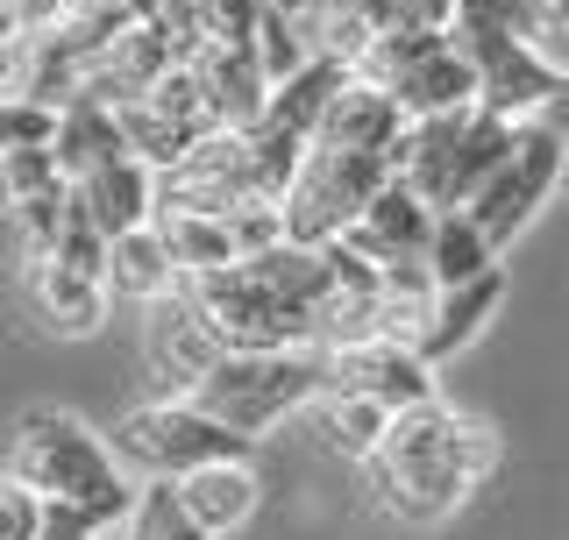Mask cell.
<instances>
[{
	"mask_svg": "<svg viewBox=\"0 0 569 540\" xmlns=\"http://www.w3.org/2000/svg\"><path fill=\"white\" fill-rule=\"evenodd\" d=\"M370 491L406 527H435V519H449L477 491L470 462H462V412L441 406V391L391 412L385 441L370 448Z\"/></svg>",
	"mask_w": 569,
	"mask_h": 540,
	"instance_id": "cell-1",
	"label": "cell"
},
{
	"mask_svg": "<svg viewBox=\"0 0 569 540\" xmlns=\"http://www.w3.org/2000/svg\"><path fill=\"white\" fill-rule=\"evenodd\" d=\"M8 470L29 483L36 498H79V506L107 512L121 527L136 506V483H129V462L114 456V441L93 434L79 412H58V406H36L14 420V456Z\"/></svg>",
	"mask_w": 569,
	"mask_h": 540,
	"instance_id": "cell-2",
	"label": "cell"
},
{
	"mask_svg": "<svg viewBox=\"0 0 569 540\" xmlns=\"http://www.w3.org/2000/svg\"><path fill=\"white\" fill-rule=\"evenodd\" d=\"M320 391H328V349H320V341H292V349H221V363H213L186 399L207 406L221 427L263 441L278 420H292L299 406H313Z\"/></svg>",
	"mask_w": 569,
	"mask_h": 540,
	"instance_id": "cell-3",
	"label": "cell"
},
{
	"mask_svg": "<svg viewBox=\"0 0 569 540\" xmlns=\"http://www.w3.org/2000/svg\"><path fill=\"white\" fill-rule=\"evenodd\" d=\"M391 178V157L385 150H342V142H307L299 150L292 178L278 192V213H284V236L292 242H335L349 236V221L363 213V200Z\"/></svg>",
	"mask_w": 569,
	"mask_h": 540,
	"instance_id": "cell-4",
	"label": "cell"
},
{
	"mask_svg": "<svg viewBox=\"0 0 569 540\" xmlns=\"http://www.w3.org/2000/svg\"><path fill=\"white\" fill-rule=\"evenodd\" d=\"M114 456L142 477H186V470L221 462V456H257V441L236 434V427H221L207 406H192L186 391H171V399H157V406H136L129 420L114 427Z\"/></svg>",
	"mask_w": 569,
	"mask_h": 540,
	"instance_id": "cell-5",
	"label": "cell"
},
{
	"mask_svg": "<svg viewBox=\"0 0 569 540\" xmlns=\"http://www.w3.org/2000/svg\"><path fill=\"white\" fill-rule=\"evenodd\" d=\"M562 164H569L562 142L548 136V129H533V121H520V142H512V157L470 192V200H462V213L485 228L491 249H506V242L533 221V213L548 207V192H562Z\"/></svg>",
	"mask_w": 569,
	"mask_h": 540,
	"instance_id": "cell-6",
	"label": "cell"
},
{
	"mask_svg": "<svg viewBox=\"0 0 569 540\" xmlns=\"http://www.w3.org/2000/svg\"><path fill=\"white\" fill-rule=\"evenodd\" d=\"M186 292L200 299V313L213 320L221 349H292V341H313L307 313H292V306H284L242 257L221 263V270H200V278H186Z\"/></svg>",
	"mask_w": 569,
	"mask_h": 540,
	"instance_id": "cell-7",
	"label": "cell"
},
{
	"mask_svg": "<svg viewBox=\"0 0 569 540\" xmlns=\"http://www.w3.org/2000/svg\"><path fill=\"white\" fill-rule=\"evenodd\" d=\"M142 356L164 377V391H192L221 363V334H213V320L200 313V299L186 292V278H178L171 292L142 299Z\"/></svg>",
	"mask_w": 569,
	"mask_h": 540,
	"instance_id": "cell-8",
	"label": "cell"
},
{
	"mask_svg": "<svg viewBox=\"0 0 569 540\" xmlns=\"http://www.w3.org/2000/svg\"><path fill=\"white\" fill-rule=\"evenodd\" d=\"M456 50L477 64V107L506 121H527L556 86V58L527 36H456Z\"/></svg>",
	"mask_w": 569,
	"mask_h": 540,
	"instance_id": "cell-9",
	"label": "cell"
},
{
	"mask_svg": "<svg viewBox=\"0 0 569 540\" xmlns=\"http://www.w3.org/2000/svg\"><path fill=\"white\" fill-rule=\"evenodd\" d=\"M328 391H363V399H378L385 412H406V406L435 399V370H427L406 341L356 334V341H335L328 349Z\"/></svg>",
	"mask_w": 569,
	"mask_h": 540,
	"instance_id": "cell-10",
	"label": "cell"
},
{
	"mask_svg": "<svg viewBox=\"0 0 569 540\" xmlns=\"http://www.w3.org/2000/svg\"><path fill=\"white\" fill-rule=\"evenodd\" d=\"M171 491H178V506L192 512V527L207 540H221V533H236V527L257 519L263 470H257V456H221V462H200V470L171 477Z\"/></svg>",
	"mask_w": 569,
	"mask_h": 540,
	"instance_id": "cell-11",
	"label": "cell"
},
{
	"mask_svg": "<svg viewBox=\"0 0 569 540\" xmlns=\"http://www.w3.org/2000/svg\"><path fill=\"white\" fill-rule=\"evenodd\" d=\"M498 306H506V263L477 270V278H462V284H441V292H435V313H427V328L413 341V356H420L427 370H441L449 356H462L477 334L491 328Z\"/></svg>",
	"mask_w": 569,
	"mask_h": 540,
	"instance_id": "cell-12",
	"label": "cell"
},
{
	"mask_svg": "<svg viewBox=\"0 0 569 540\" xmlns=\"http://www.w3.org/2000/svg\"><path fill=\"white\" fill-rule=\"evenodd\" d=\"M186 58H192V71H200V86H207V121H213V129H257L263 100H271V79H263L257 50L200 36Z\"/></svg>",
	"mask_w": 569,
	"mask_h": 540,
	"instance_id": "cell-13",
	"label": "cell"
},
{
	"mask_svg": "<svg viewBox=\"0 0 569 540\" xmlns=\"http://www.w3.org/2000/svg\"><path fill=\"white\" fill-rule=\"evenodd\" d=\"M71 200H79V213L114 242V236H129V228H142L157 213V171L142 164V157H114V164H93L86 178H71Z\"/></svg>",
	"mask_w": 569,
	"mask_h": 540,
	"instance_id": "cell-14",
	"label": "cell"
},
{
	"mask_svg": "<svg viewBox=\"0 0 569 540\" xmlns=\"http://www.w3.org/2000/svg\"><path fill=\"white\" fill-rule=\"evenodd\" d=\"M470 114V107H462ZM462 114H406L399 142H391V178L413 186L427 207H449V178H456V142H462Z\"/></svg>",
	"mask_w": 569,
	"mask_h": 540,
	"instance_id": "cell-15",
	"label": "cell"
},
{
	"mask_svg": "<svg viewBox=\"0 0 569 540\" xmlns=\"http://www.w3.org/2000/svg\"><path fill=\"white\" fill-rule=\"evenodd\" d=\"M427 228H435V207H427L413 186L385 178L363 200V213L349 221V242L363 249L370 263H399V257H427Z\"/></svg>",
	"mask_w": 569,
	"mask_h": 540,
	"instance_id": "cell-16",
	"label": "cell"
},
{
	"mask_svg": "<svg viewBox=\"0 0 569 540\" xmlns=\"http://www.w3.org/2000/svg\"><path fill=\"white\" fill-rule=\"evenodd\" d=\"M29 292H36V313L50 320L58 334H100L107 320V278H93V270H71L64 257H29Z\"/></svg>",
	"mask_w": 569,
	"mask_h": 540,
	"instance_id": "cell-17",
	"label": "cell"
},
{
	"mask_svg": "<svg viewBox=\"0 0 569 540\" xmlns=\"http://www.w3.org/2000/svg\"><path fill=\"white\" fill-rule=\"evenodd\" d=\"M385 93L399 100L406 114H462V107H477V64L456 50V36H441V43L406 64Z\"/></svg>",
	"mask_w": 569,
	"mask_h": 540,
	"instance_id": "cell-18",
	"label": "cell"
},
{
	"mask_svg": "<svg viewBox=\"0 0 569 540\" xmlns=\"http://www.w3.org/2000/svg\"><path fill=\"white\" fill-rule=\"evenodd\" d=\"M406 129V107L385 93V86H370V79H342V93L328 100V114H320V129L313 142H342V150H391Z\"/></svg>",
	"mask_w": 569,
	"mask_h": 540,
	"instance_id": "cell-19",
	"label": "cell"
},
{
	"mask_svg": "<svg viewBox=\"0 0 569 540\" xmlns=\"http://www.w3.org/2000/svg\"><path fill=\"white\" fill-rule=\"evenodd\" d=\"M50 157H58L64 178H86L93 164H114V157H129V136H121V114L86 93L58 100V129H50Z\"/></svg>",
	"mask_w": 569,
	"mask_h": 540,
	"instance_id": "cell-20",
	"label": "cell"
},
{
	"mask_svg": "<svg viewBox=\"0 0 569 540\" xmlns=\"http://www.w3.org/2000/svg\"><path fill=\"white\" fill-rule=\"evenodd\" d=\"M342 79H349V64H335V58H307L299 71H284V79L271 86V100H263V129H278L292 142H313L328 100L342 93Z\"/></svg>",
	"mask_w": 569,
	"mask_h": 540,
	"instance_id": "cell-21",
	"label": "cell"
},
{
	"mask_svg": "<svg viewBox=\"0 0 569 540\" xmlns=\"http://www.w3.org/2000/svg\"><path fill=\"white\" fill-rule=\"evenodd\" d=\"M171 284H178V263H171V249H164V236H157L150 221L107 242V292H114V299L142 306V299L171 292Z\"/></svg>",
	"mask_w": 569,
	"mask_h": 540,
	"instance_id": "cell-22",
	"label": "cell"
},
{
	"mask_svg": "<svg viewBox=\"0 0 569 540\" xmlns=\"http://www.w3.org/2000/svg\"><path fill=\"white\" fill-rule=\"evenodd\" d=\"M150 228L164 236L178 278H200V270L236 263V242H228V221H221V213H200V207H157Z\"/></svg>",
	"mask_w": 569,
	"mask_h": 540,
	"instance_id": "cell-23",
	"label": "cell"
},
{
	"mask_svg": "<svg viewBox=\"0 0 569 540\" xmlns=\"http://www.w3.org/2000/svg\"><path fill=\"white\" fill-rule=\"evenodd\" d=\"M512 142H520V121L506 114H485V107H470L462 114V142H456V178H449V207H462L485 178L512 157Z\"/></svg>",
	"mask_w": 569,
	"mask_h": 540,
	"instance_id": "cell-24",
	"label": "cell"
},
{
	"mask_svg": "<svg viewBox=\"0 0 569 540\" xmlns=\"http://www.w3.org/2000/svg\"><path fill=\"white\" fill-rule=\"evenodd\" d=\"M491 263H498V249L485 242V228H477L462 207H441L435 228H427V278H435V292L477 278V270H491Z\"/></svg>",
	"mask_w": 569,
	"mask_h": 540,
	"instance_id": "cell-25",
	"label": "cell"
},
{
	"mask_svg": "<svg viewBox=\"0 0 569 540\" xmlns=\"http://www.w3.org/2000/svg\"><path fill=\"white\" fill-rule=\"evenodd\" d=\"M320 420H328V441L342 448V456L370 462V448L385 441L391 412H385L378 399H363V391H320Z\"/></svg>",
	"mask_w": 569,
	"mask_h": 540,
	"instance_id": "cell-26",
	"label": "cell"
},
{
	"mask_svg": "<svg viewBox=\"0 0 569 540\" xmlns=\"http://www.w3.org/2000/svg\"><path fill=\"white\" fill-rule=\"evenodd\" d=\"M64 213H71V178H58V186H43V192H22V200H8V221H14V242H22V263L58 249Z\"/></svg>",
	"mask_w": 569,
	"mask_h": 540,
	"instance_id": "cell-27",
	"label": "cell"
},
{
	"mask_svg": "<svg viewBox=\"0 0 569 540\" xmlns=\"http://www.w3.org/2000/svg\"><path fill=\"white\" fill-rule=\"evenodd\" d=\"M114 533L121 540H207L200 527H192V512L178 506L171 477H150V491H136V506H129V519H121Z\"/></svg>",
	"mask_w": 569,
	"mask_h": 540,
	"instance_id": "cell-28",
	"label": "cell"
},
{
	"mask_svg": "<svg viewBox=\"0 0 569 540\" xmlns=\"http://www.w3.org/2000/svg\"><path fill=\"white\" fill-rule=\"evenodd\" d=\"M249 50H257V64H263V79H284V71H299L307 64V43H299V22L284 8H271V0H263L257 8V29H249Z\"/></svg>",
	"mask_w": 569,
	"mask_h": 540,
	"instance_id": "cell-29",
	"label": "cell"
},
{
	"mask_svg": "<svg viewBox=\"0 0 569 540\" xmlns=\"http://www.w3.org/2000/svg\"><path fill=\"white\" fill-rule=\"evenodd\" d=\"M449 36H527L533 43V0H456Z\"/></svg>",
	"mask_w": 569,
	"mask_h": 540,
	"instance_id": "cell-30",
	"label": "cell"
},
{
	"mask_svg": "<svg viewBox=\"0 0 569 540\" xmlns=\"http://www.w3.org/2000/svg\"><path fill=\"white\" fill-rule=\"evenodd\" d=\"M50 129H58V100H0V157L8 150H29V142H50Z\"/></svg>",
	"mask_w": 569,
	"mask_h": 540,
	"instance_id": "cell-31",
	"label": "cell"
},
{
	"mask_svg": "<svg viewBox=\"0 0 569 540\" xmlns=\"http://www.w3.org/2000/svg\"><path fill=\"white\" fill-rule=\"evenodd\" d=\"M221 221H228V242H236V257H257V249L284 242V213H278V200H236Z\"/></svg>",
	"mask_w": 569,
	"mask_h": 540,
	"instance_id": "cell-32",
	"label": "cell"
},
{
	"mask_svg": "<svg viewBox=\"0 0 569 540\" xmlns=\"http://www.w3.org/2000/svg\"><path fill=\"white\" fill-rule=\"evenodd\" d=\"M114 533V519L79 506V498H43V512H36V540H100Z\"/></svg>",
	"mask_w": 569,
	"mask_h": 540,
	"instance_id": "cell-33",
	"label": "cell"
},
{
	"mask_svg": "<svg viewBox=\"0 0 569 540\" xmlns=\"http://www.w3.org/2000/svg\"><path fill=\"white\" fill-rule=\"evenodd\" d=\"M58 157H50V142H29V150H8L0 157V186H8V200H22V192H43L58 186Z\"/></svg>",
	"mask_w": 569,
	"mask_h": 540,
	"instance_id": "cell-34",
	"label": "cell"
},
{
	"mask_svg": "<svg viewBox=\"0 0 569 540\" xmlns=\"http://www.w3.org/2000/svg\"><path fill=\"white\" fill-rule=\"evenodd\" d=\"M498 456H506V448H498L491 420H470V412H462V462H470V477H477V483L498 470Z\"/></svg>",
	"mask_w": 569,
	"mask_h": 540,
	"instance_id": "cell-35",
	"label": "cell"
},
{
	"mask_svg": "<svg viewBox=\"0 0 569 540\" xmlns=\"http://www.w3.org/2000/svg\"><path fill=\"white\" fill-rule=\"evenodd\" d=\"M527 121H533V129H548V136L569 150V64H556V86L541 93V107H533Z\"/></svg>",
	"mask_w": 569,
	"mask_h": 540,
	"instance_id": "cell-36",
	"label": "cell"
},
{
	"mask_svg": "<svg viewBox=\"0 0 569 540\" xmlns=\"http://www.w3.org/2000/svg\"><path fill=\"white\" fill-rule=\"evenodd\" d=\"M548 36H569V0H533V43Z\"/></svg>",
	"mask_w": 569,
	"mask_h": 540,
	"instance_id": "cell-37",
	"label": "cell"
},
{
	"mask_svg": "<svg viewBox=\"0 0 569 540\" xmlns=\"http://www.w3.org/2000/svg\"><path fill=\"white\" fill-rule=\"evenodd\" d=\"M406 14L427 29H449V14H456V0H406Z\"/></svg>",
	"mask_w": 569,
	"mask_h": 540,
	"instance_id": "cell-38",
	"label": "cell"
},
{
	"mask_svg": "<svg viewBox=\"0 0 569 540\" xmlns=\"http://www.w3.org/2000/svg\"><path fill=\"white\" fill-rule=\"evenodd\" d=\"M271 8H284V14H299V8H313V0H271Z\"/></svg>",
	"mask_w": 569,
	"mask_h": 540,
	"instance_id": "cell-39",
	"label": "cell"
},
{
	"mask_svg": "<svg viewBox=\"0 0 569 540\" xmlns=\"http://www.w3.org/2000/svg\"><path fill=\"white\" fill-rule=\"evenodd\" d=\"M562 192H569V164H562Z\"/></svg>",
	"mask_w": 569,
	"mask_h": 540,
	"instance_id": "cell-40",
	"label": "cell"
}]
</instances>
